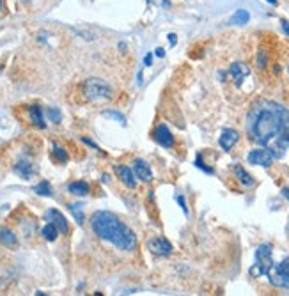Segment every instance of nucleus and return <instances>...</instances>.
<instances>
[{
	"label": "nucleus",
	"mask_w": 289,
	"mask_h": 296,
	"mask_svg": "<svg viewBox=\"0 0 289 296\" xmlns=\"http://www.w3.org/2000/svg\"><path fill=\"white\" fill-rule=\"evenodd\" d=\"M247 133L275 158H282L289 149V110L275 102H259L249 114Z\"/></svg>",
	"instance_id": "1"
},
{
	"label": "nucleus",
	"mask_w": 289,
	"mask_h": 296,
	"mask_svg": "<svg viewBox=\"0 0 289 296\" xmlns=\"http://www.w3.org/2000/svg\"><path fill=\"white\" fill-rule=\"evenodd\" d=\"M90 227H92L94 234L105 241H110L119 250L131 252L137 246L135 232L110 211H96L90 218Z\"/></svg>",
	"instance_id": "2"
},
{
	"label": "nucleus",
	"mask_w": 289,
	"mask_h": 296,
	"mask_svg": "<svg viewBox=\"0 0 289 296\" xmlns=\"http://www.w3.org/2000/svg\"><path fill=\"white\" fill-rule=\"evenodd\" d=\"M273 264V252H271L270 243H263L257 246L256 250V259H254V266L250 268V277H263L268 273V270Z\"/></svg>",
	"instance_id": "3"
},
{
	"label": "nucleus",
	"mask_w": 289,
	"mask_h": 296,
	"mask_svg": "<svg viewBox=\"0 0 289 296\" xmlns=\"http://www.w3.org/2000/svg\"><path fill=\"white\" fill-rule=\"evenodd\" d=\"M83 96L90 102H100V100H110L112 97V89L102 78H89L83 82Z\"/></svg>",
	"instance_id": "4"
},
{
	"label": "nucleus",
	"mask_w": 289,
	"mask_h": 296,
	"mask_svg": "<svg viewBox=\"0 0 289 296\" xmlns=\"http://www.w3.org/2000/svg\"><path fill=\"white\" fill-rule=\"evenodd\" d=\"M266 277L270 280V284L275 285V287L289 289V257H285L284 261H280L277 264H271Z\"/></svg>",
	"instance_id": "5"
},
{
	"label": "nucleus",
	"mask_w": 289,
	"mask_h": 296,
	"mask_svg": "<svg viewBox=\"0 0 289 296\" xmlns=\"http://www.w3.org/2000/svg\"><path fill=\"white\" fill-rule=\"evenodd\" d=\"M250 165H257V167H270L273 163L275 156L271 155L270 149L266 147H259V149H252L247 156Z\"/></svg>",
	"instance_id": "6"
},
{
	"label": "nucleus",
	"mask_w": 289,
	"mask_h": 296,
	"mask_svg": "<svg viewBox=\"0 0 289 296\" xmlns=\"http://www.w3.org/2000/svg\"><path fill=\"white\" fill-rule=\"evenodd\" d=\"M148 250L151 254H155V256H160V257H169L170 254H172L174 246L170 245L169 241H167L165 238H160V236H156V238H151L148 239Z\"/></svg>",
	"instance_id": "7"
},
{
	"label": "nucleus",
	"mask_w": 289,
	"mask_h": 296,
	"mask_svg": "<svg viewBox=\"0 0 289 296\" xmlns=\"http://www.w3.org/2000/svg\"><path fill=\"white\" fill-rule=\"evenodd\" d=\"M44 218H46L48 222H52V224H54L55 227L59 229V232H61V234H68V231H69L68 220H66V217L59 210H48L46 215H44Z\"/></svg>",
	"instance_id": "8"
},
{
	"label": "nucleus",
	"mask_w": 289,
	"mask_h": 296,
	"mask_svg": "<svg viewBox=\"0 0 289 296\" xmlns=\"http://www.w3.org/2000/svg\"><path fill=\"white\" fill-rule=\"evenodd\" d=\"M229 73H231L232 80H234L236 87H239L243 83V80L250 75V68L245 64V62H234V64L229 68Z\"/></svg>",
	"instance_id": "9"
},
{
	"label": "nucleus",
	"mask_w": 289,
	"mask_h": 296,
	"mask_svg": "<svg viewBox=\"0 0 289 296\" xmlns=\"http://www.w3.org/2000/svg\"><path fill=\"white\" fill-rule=\"evenodd\" d=\"M239 138V133L236 130H231V128H227V130H224L220 133V138H218V144H220V147L224 149V151H231L232 147H234V144L238 142Z\"/></svg>",
	"instance_id": "10"
},
{
	"label": "nucleus",
	"mask_w": 289,
	"mask_h": 296,
	"mask_svg": "<svg viewBox=\"0 0 289 296\" xmlns=\"http://www.w3.org/2000/svg\"><path fill=\"white\" fill-rule=\"evenodd\" d=\"M133 172H135V176H137L140 181H144V183H149V181H153L151 167H149L148 162H144V160H140V158L135 160V162H133Z\"/></svg>",
	"instance_id": "11"
},
{
	"label": "nucleus",
	"mask_w": 289,
	"mask_h": 296,
	"mask_svg": "<svg viewBox=\"0 0 289 296\" xmlns=\"http://www.w3.org/2000/svg\"><path fill=\"white\" fill-rule=\"evenodd\" d=\"M155 140L158 142L162 147H172L174 145V137L165 124H160V126L155 130Z\"/></svg>",
	"instance_id": "12"
},
{
	"label": "nucleus",
	"mask_w": 289,
	"mask_h": 296,
	"mask_svg": "<svg viewBox=\"0 0 289 296\" xmlns=\"http://www.w3.org/2000/svg\"><path fill=\"white\" fill-rule=\"evenodd\" d=\"M114 170H116V174L119 176V179L123 181V183L126 184L128 188H135V186H137V179H135V174H133V170H131L130 167L116 165V167H114Z\"/></svg>",
	"instance_id": "13"
},
{
	"label": "nucleus",
	"mask_w": 289,
	"mask_h": 296,
	"mask_svg": "<svg viewBox=\"0 0 289 296\" xmlns=\"http://www.w3.org/2000/svg\"><path fill=\"white\" fill-rule=\"evenodd\" d=\"M0 245L8 246V249H15L18 245V238L9 227H0Z\"/></svg>",
	"instance_id": "14"
},
{
	"label": "nucleus",
	"mask_w": 289,
	"mask_h": 296,
	"mask_svg": "<svg viewBox=\"0 0 289 296\" xmlns=\"http://www.w3.org/2000/svg\"><path fill=\"white\" fill-rule=\"evenodd\" d=\"M29 116H30V123L37 128H46V123H44V116H43V110L41 107L32 105L29 107Z\"/></svg>",
	"instance_id": "15"
},
{
	"label": "nucleus",
	"mask_w": 289,
	"mask_h": 296,
	"mask_svg": "<svg viewBox=\"0 0 289 296\" xmlns=\"http://www.w3.org/2000/svg\"><path fill=\"white\" fill-rule=\"evenodd\" d=\"M232 169H234L236 177H238V181H239L242 184H245V186H252V184L256 183V181H254V177L250 176V174L247 172V170L243 169L242 165H238V163H236V165L232 167Z\"/></svg>",
	"instance_id": "16"
},
{
	"label": "nucleus",
	"mask_w": 289,
	"mask_h": 296,
	"mask_svg": "<svg viewBox=\"0 0 289 296\" xmlns=\"http://www.w3.org/2000/svg\"><path fill=\"white\" fill-rule=\"evenodd\" d=\"M68 190H69V193L78 195V197H83V195L89 193L90 186H89V183H85V181H75V183L69 184Z\"/></svg>",
	"instance_id": "17"
},
{
	"label": "nucleus",
	"mask_w": 289,
	"mask_h": 296,
	"mask_svg": "<svg viewBox=\"0 0 289 296\" xmlns=\"http://www.w3.org/2000/svg\"><path fill=\"white\" fill-rule=\"evenodd\" d=\"M15 170L20 174V176L23 177V179H29V177L34 174V167H32V163L27 162V160H20V162L16 163Z\"/></svg>",
	"instance_id": "18"
},
{
	"label": "nucleus",
	"mask_w": 289,
	"mask_h": 296,
	"mask_svg": "<svg viewBox=\"0 0 289 296\" xmlns=\"http://www.w3.org/2000/svg\"><path fill=\"white\" fill-rule=\"evenodd\" d=\"M249 20H250V13L247 11V9H238V11L231 16L229 23H231V25H245V23H249Z\"/></svg>",
	"instance_id": "19"
},
{
	"label": "nucleus",
	"mask_w": 289,
	"mask_h": 296,
	"mask_svg": "<svg viewBox=\"0 0 289 296\" xmlns=\"http://www.w3.org/2000/svg\"><path fill=\"white\" fill-rule=\"evenodd\" d=\"M41 234H43V238L46 239V241H55L59 236V229L55 227L52 222H48V224L43 227V231H41Z\"/></svg>",
	"instance_id": "20"
},
{
	"label": "nucleus",
	"mask_w": 289,
	"mask_h": 296,
	"mask_svg": "<svg viewBox=\"0 0 289 296\" xmlns=\"http://www.w3.org/2000/svg\"><path fill=\"white\" fill-rule=\"evenodd\" d=\"M54 151H52V156H54V160L55 162H59V163H66L68 162V153H66V149H62V147H59L57 144H54Z\"/></svg>",
	"instance_id": "21"
},
{
	"label": "nucleus",
	"mask_w": 289,
	"mask_h": 296,
	"mask_svg": "<svg viewBox=\"0 0 289 296\" xmlns=\"http://www.w3.org/2000/svg\"><path fill=\"white\" fill-rule=\"evenodd\" d=\"M34 191H36L37 195H43V197H50L52 186H50L48 181H41V183H37L36 186H34Z\"/></svg>",
	"instance_id": "22"
},
{
	"label": "nucleus",
	"mask_w": 289,
	"mask_h": 296,
	"mask_svg": "<svg viewBox=\"0 0 289 296\" xmlns=\"http://www.w3.org/2000/svg\"><path fill=\"white\" fill-rule=\"evenodd\" d=\"M103 117H109V119H116V121H119L121 124H124V123H126V119H124V116H123V114H119V112H114V110H105V112H103Z\"/></svg>",
	"instance_id": "23"
},
{
	"label": "nucleus",
	"mask_w": 289,
	"mask_h": 296,
	"mask_svg": "<svg viewBox=\"0 0 289 296\" xmlns=\"http://www.w3.org/2000/svg\"><path fill=\"white\" fill-rule=\"evenodd\" d=\"M46 116H48V119H50L52 123H61V119H62L61 110H59V109H50L46 112Z\"/></svg>",
	"instance_id": "24"
},
{
	"label": "nucleus",
	"mask_w": 289,
	"mask_h": 296,
	"mask_svg": "<svg viewBox=\"0 0 289 296\" xmlns=\"http://www.w3.org/2000/svg\"><path fill=\"white\" fill-rule=\"evenodd\" d=\"M78 204H71V206H69V210H71V213L75 215V218H76V222H78L80 225L83 224V213L82 211H78Z\"/></svg>",
	"instance_id": "25"
},
{
	"label": "nucleus",
	"mask_w": 289,
	"mask_h": 296,
	"mask_svg": "<svg viewBox=\"0 0 289 296\" xmlns=\"http://www.w3.org/2000/svg\"><path fill=\"white\" fill-rule=\"evenodd\" d=\"M196 165L199 167L201 170H204V172H208V174H215V170H213V169H210V167L204 165L203 156H201V155H197V158H196Z\"/></svg>",
	"instance_id": "26"
},
{
	"label": "nucleus",
	"mask_w": 289,
	"mask_h": 296,
	"mask_svg": "<svg viewBox=\"0 0 289 296\" xmlns=\"http://www.w3.org/2000/svg\"><path fill=\"white\" fill-rule=\"evenodd\" d=\"M176 201H177V204L181 206V210H183V213L188 215V206H186V201H184L183 195H176Z\"/></svg>",
	"instance_id": "27"
},
{
	"label": "nucleus",
	"mask_w": 289,
	"mask_h": 296,
	"mask_svg": "<svg viewBox=\"0 0 289 296\" xmlns=\"http://www.w3.org/2000/svg\"><path fill=\"white\" fill-rule=\"evenodd\" d=\"M257 66H259L261 69L266 68V54H264V52H259V55H257Z\"/></svg>",
	"instance_id": "28"
},
{
	"label": "nucleus",
	"mask_w": 289,
	"mask_h": 296,
	"mask_svg": "<svg viewBox=\"0 0 289 296\" xmlns=\"http://www.w3.org/2000/svg\"><path fill=\"white\" fill-rule=\"evenodd\" d=\"M282 30H284V34L289 37V22H285V20H282Z\"/></svg>",
	"instance_id": "29"
},
{
	"label": "nucleus",
	"mask_w": 289,
	"mask_h": 296,
	"mask_svg": "<svg viewBox=\"0 0 289 296\" xmlns=\"http://www.w3.org/2000/svg\"><path fill=\"white\" fill-rule=\"evenodd\" d=\"M153 64V55L151 54H148L144 57V66H151Z\"/></svg>",
	"instance_id": "30"
},
{
	"label": "nucleus",
	"mask_w": 289,
	"mask_h": 296,
	"mask_svg": "<svg viewBox=\"0 0 289 296\" xmlns=\"http://www.w3.org/2000/svg\"><path fill=\"white\" fill-rule=\"evenodd\" d=\"M82 140H83V142H85V144H87V145H90V147L98 149V151H100V147H98V145H96V144H94V142H92V140H89V138H85V137H83V138H82Z\"/></svg>",
	"instance_id": "31"
},
{
	"label": "nucleus",
	"mask_w": 289,
	"mask_h": 296,
	"mask_svg": "<svg viewBox=\"0 0 289 296\" xmlns=\"http://www.w3.org/2000/svg\"><path fill=\"white\" fill-rule=\"evenodd\" d=\"M176 37H177L176 34H169V43H170V46H174V44H176V41H177Z\"/></svg>",
	"instance_id": "32"
},
{
	"label": "nucleus",
	"mask_w": 289,
	"mask_h": 296,
	"mask_svg": "<svg viewBox=\"0 0 289 296\" xmlns=\"http://www.w3.org/2000/svg\"><path fill=\"white\" fill-rule=\"evenodd\" d=\"M282 195H284L285 199L289 201V186H284V188H282Z\"/></svg>",
	"instance_id": "33"
},
{
	"label": "nucleus",
	"mask_w": 289,
	"mask_h": 296,
	"mask_svg": "<svg viewBox=\"0 0 289 296\" xmlns=\"http://www.w3.org/2000/svg\"><path fill=\"white\" fill-rule=\"evenodd\" d=\"M156 55H158V57H163V55H165V50H163V48H156Z\"/></svg>",
	"instance_id": "34"
},
{
	"label": "nucleus",
	"mask_w": 289,
	"mask_h": 296,
	"mask_svg": "<svg viewBox=\"0 0 289 296\" xmlns=\"http://www.w3.org/2000/svg\"><path fill=\"white\" fill-rule=\"evenodd\" d=\"M266 2H270L271 6H275V4H277V0H266Z\"/></svg>",
	"instance_id": "35"
},
{
	"label": "nucleus",
	"mask_w": 289,
	"mask_h": 296,
	"mask_svg": "<svg viewBox=\"0 0 289 296\" xmlns=\"http://www.w3.org/2000/svg\"><path fill=\"white\" fill-rule=\"evenodd\" d=\"M285 231H287V236H289V224H287V227H285Z\"/></svg>",
	"instance_id": "36"
},
{
	"label": "nucleus",
	"mask_w": 289,
	"mask_h": 296,
	"mask_svg": "<svg viewBox=\"0 0 289 296\" xmlns=\"http://www.w3.org/2000/svg\"><path fill=\"white\" fill-rule=\"evenodd\" d=\"M2 4H4V0H0V8H2Z\"/></svg>",
	"instance_id": "37"
}]
</instances>
